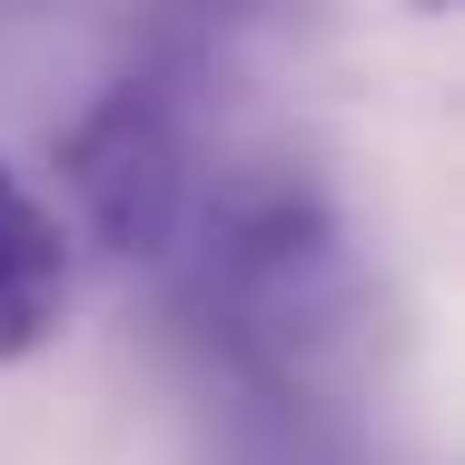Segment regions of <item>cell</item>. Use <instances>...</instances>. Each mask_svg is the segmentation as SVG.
I'll use <instances>...</instances> for the list:
<instances>
[{
	"label": "cell",
	"instance_id": "cell-1",
	"mask_svg": "<svg viewBox=\"0 0 465 465\" xmlns=\"http://www.w3.org/2000/svg\"><path fill=\"white\" fill-rule=\"evenodd\" d=\"M60 179L109 258H179L188 208H198V149H188L179 90L169 80L99 90L60 149Z\"/></svg>",
	"mask_w": 465,
	"mask_h": 465
},
{
	"label": "cell",
	"instance_id": "cell-2",
	"mask_svg": "<svg viewBox=\"0 0 465 465\" xmlns=\"http://www.w3.org/2000/svg\"><path fill=\"white\" fill-rule=\"evenodd\" d=\"M70 307V218L0 159V367L40 357Z\"/></svg>",
	"mask_w": 465,
	"mask_h": 465
},
{
	"label": "cell",
	"instance_id": "cell-3",
	"mask_svg": "<svg viewBox=\"0 0 465 465\" xmlns=\"http://www.w3.org/2000/svg\"><path fill=\"white\" fill-rule=\"evenodd\" d=\"M426 10H446V0H426Z\"/></svg>",
	"mask_w": 465,
	"mask_h": 465
}]
</instances>
